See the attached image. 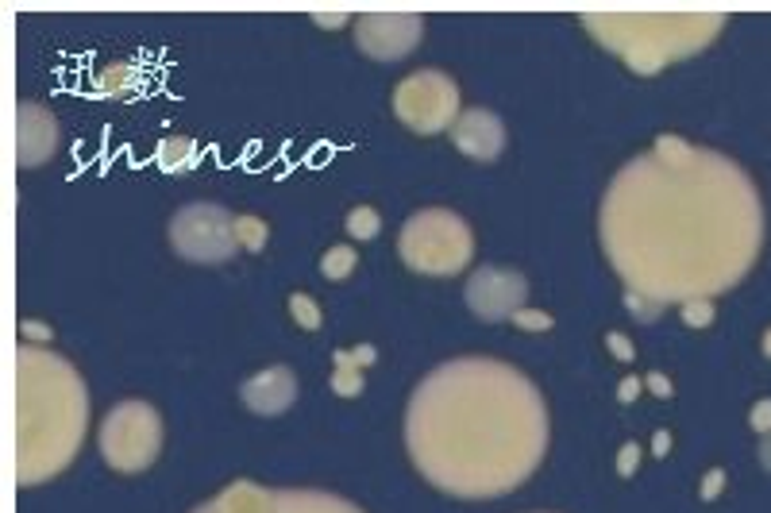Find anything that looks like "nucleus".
<instances>
[{"mask_svg":"<svg viewBox=\"0 0 771 513\" xmlns=\"http://www.w3.org/2000/svg\"><path fill=\"white\" fill-rule=\"evenodd\" d=\"M602 243L629 290L687 305L745 278L764 247V205L733 159L660 135L613 178Z\"/></svg>","mask_w":771,"mask_h":513,"instance_id":"1","label":"nucleus"},{"mask_svg":"<svg viewBox=\"0 0 771 513\" xmlns=\"http://www.w3.org/2000/svg\"><path fill=\"white\" fill-rule=\"evenodd\" d=\"M405 444L432 486L494 498L529 479L548 448V409L521 371L498 359H452L417 386Z\"/></svg>","mask_w":771,"mask_h":513,"instance_id":"2","label":"nucleus"},{"mask_svg":"<svg viewBox=\"0 0 771 513\" xmlns=\"http://www.w3.org/2000/svg\"><path fill=\"white\" fill-rule=\"evenodd\" d=\"M12 378V471L20 486H35L54 479L81 448L89 398L78 371L35 344L16 348Z\"/></svg>","mask_w":771,"mask_h":513,"instance_id":"3","label":"nucleus"},{"mask_svg":"<svg viewBox=\"0 0 771 513\" xmlns=\"http://www.w3.org/2000/svg\"><path fill=\"white\" fill-rule=\"evenodd\" d=\"M721 16H586V31L606 43L613 54H621L625 66L637 74H656L667 62H679L687 54H698L721 31Z\"/></svg>","mask_w":771,"mask_h":513,"instance_id":"4","label":"nucleus"},{"mask_svg":"<svg viewBox=\"0 0 771 513\" xmlns=\"http://www.w3.org/2000/svg\"><path fill=\"white\" fill-rule=\"evenodd\" d=\"M471 251H475L471 228L452 209H421L401 224L398 255L417 274L452 278L471 263Z\"/></svg>","mask_w":771,"mask_h":513,"instance_id":"5","label":"nucleus"},{"mask_svg":"<svg viewBox=\"0 0 771 513\" xmlns=\"http://www.w3.org/2000/svg\"><path fill=\"white\" fill-rule=\"evenodd\" d=\"M162 448V417L147 402H120L101 425V456L108 467L135 475L147 471Z\"/></svg>","mask_w":771,"mask_h":513,"instance_id":"6","label":"nucleus"},{"mask_svg":"<svg viewBox=\"0 0 771 513\" xmlns=\"http://www.w3.org/2000/svg\"><path fill=\"white\" fill-rule=\"evenodd\" d=\"M170 243L189 263H201V267L228 263L236 255V247H240L236 216L213 205V201H193L186 209H178L174 220H170Z\"/></svg>","mask_w":771,"mask_h":513,"instance_id":"7","label":"nucleus"},{"mask_svg":"<svg viewBox=\"0 0 771 513\" xmlns=\"http://www.w3.org/2000/svg\"><path fill=\"white\" fill-rule=\"evenodd\" d=\"M394 112L417 135H436L459 120V85L440 70H417L394 89Z\"/></svg>","mask_w":771,"mask_h":513,"instance_id":"8","label":"nucleus"},{"mask_svg":"<svg viewBox=\"0 0 771 513\" xmlns=\"http://www.w3.org/2000/svg\"><path fill=\"white\" fill-rule=\"evenodd\" d=\"M193 513H363L336 494L320 490H270L259 483H232Z\"/></svg>","mask_w":771,"mask_h":513,"instance_id":"9","label":"nucleus"},{"mask_svg":"<svg viewBox=\"0 0 771 513\" xmlns=\"http://www.w3.org/2000/svg\"><path fill=\"white\" fill-rule=\"evenodd\" d=\"M467 309L479 321H513L525 309L529 282L513 267H479L467 278Z\"/></svg>","mask_w":771,"mask_h":513,"instance_id":"10","label":"nucleus"},{"mask_svg":"<svg viewBox=\"0 0 771 513\" xmlns=\"http://www.w3.org/2000/svg\"><path fill=\"white\" fill-rule=\"evenodd\" d=\"M421 35H425V20L413 12H371V16H359L355 24V39L374 62L405 58L421 43Z\"/></svg>","mask_w":771,"mask_h":513,"instance_id":"11","label":"nucleus"},{"mask_svg":"<svg viewBox=\"0 0 771 513\" xmlns=\"http://www.w3.org/2000/svg\"><path fill=\"white\" fill-rule=\"evenodd\" d=\"M58 151V120L51 108L20 101L16 105V166H39Z\"/></svg>","mask_w":771,"mask_h":513,"instance_id":"12","label":"nucleus"},{"mask_svg":"<svg viewBox=\"0 0 771 513\" xmlns=\"http://www.w3.org/2000/svg\"><path fill=\"white\" fill-rule=\"evenodd\" d=\"M452 143L467 155V159L490 162L502 155L506 147V124L490 112V108H471L455 120L452 128Z\"/></svg>","mask_w":771,"mask_h":513,"instance_id":"13","label":"nucleus"},{"mask_svg":"<svg viewBox=\"0 0 771 513\" xmlns=\"http://www.w3.org/2000/svg\"><path fill=\"white\" fill-rule=\"evenodd\" d=\"M240 398L259 417H278L297 402V378L290 367H266L240 386Z\"/></svg>","mask_w":771,"mask_h":513,"instance_id":"14","label":"nucleus"},{"mask_svg":"<svg viewBox=\"0 0 771 513\" xmlns=\"http://www.w3.org/2000/svg\"><path fill=\"white\" fill-rule=\"evenodd\" d=\"M155 162H159L166 174H186V170H193V166L201 162V151H197V143H193V139L174 135V139H162L159 143Z\"/></svg>","mask_w":771,"mask_h":513,"instance_id":"15","label":"nucleus"},{"mask_svg":"<svg viewBox=\"0 0 771 513\" xmlns=\"http://www.w3.org/2000/svg\"><path fill=\"white\" fill-rule=\"evenodd\" d=\"M355 267H359V255H355V247H347V243L328 247V251H324V259H320V274H324V278H332V282H344Z\"/></svg>","mask_w":771,"mask_h":513,"instance_id":"16","label":"nucleus"},{"mask_svg":"<svg viewBox=\"0 0 771 513\" xmlns=\"http://www.w3.org/2000/svg\"><path fill=\"white\" fill-rule=\"evenodd\" d=\"M344 228H347V236H355V240L367 243L382 232V216H378V209H371V205H355V209L347 213Z\"/></svg>","mask_w":771,"mask_h":513,"instance_id":"17","label":"nucleus"},{"mask_svg":"<svg viewBox=\"0 0 771 513\" xmlns=\"http://www.w3.org/2000/svg\"><path fill=\"white\" fill-rule=\"evenodd\" d=\"M97 81H101V89H105V93H112V97H128V93H135V89H139V70H135V66H128V62H120V66H108V70Z\"/></svg>","mask_w":771,"mask_h":513,"instance_id":"18","label":"nucleus"},{"mask_svg":"<svg viewBox=\"0 0 771 513\" xmlns=\"http://www.w3.org/2000/svg\"><path fill=\"white\" fill-rule=\"evenodd\" d=\"M236 240H240V247H247V251H263L266 240H270V228H266V220H259V216H236Z\"/></svg>","mask_w":771,"mask_h":513,"instance_id":"19","label":"nucleus"},{"mask_svg":"<svg viewBox=\"0 0 771 513\" xmlns=\"http://www.w3.org/2000/svg\"><path fill=\"white\" fill-rule=\"evenodd\" d=\"M336 371H363V367H371L374 359H378V348L374 344H359V348H340L336 355Z\"/></svg>","mask_w":771,"mask_h":513,"instance_id":"20","label":"nucleus"},{"mask_svg":"<svg viewBox=\"0 0 771 513\" xmlns=\"http://www.w3.org/2000/svg\"><path fill=\"white\" fill-rule=\"evenodd\" d=\"M290 313H293V321L301 324L305 332H317L320 328V305L309 294H293L290 297Z\"/></svg>","mask_w":771,"mask_h":513,"instance_id":"21","label":"nucleus"},{"mask_svg":"<svg viewBox=\"0 0 771 513\" xmlns=\"http://www.w3.org/2000/svg\"><path fill=\"white\" fill-rule=\"evenodd\" d=\"M625 309L637 317V321H644V324H652L660 313H664V301H656V297H644V294H637V290H629L625 294Z\"/></svg>","mask_w":771,"mask_h":513,"instance_id":"22","label":"nucleus"},{"mask_svg":"<svg viewBox=\"0 0 771 513\" xmlns=\"http://www.w3.org/2000/svg\"><path fill=\"white\" fill-rule=\"evenodd\" d=\"M683 321L691 324V328H706V324L714 321V301H710V297L687 301V305H683Z\"/></svg>","mask_w":771,"mask_h":513,"instance_id":"23","label":"nucleus"},{"mask_svg":"<svg viewBox=\"0 0 771 513\" xmlns=\"http://www.w3.org/2000/svg\"><path fill=\"white\" fill-rule=\"evenodd\" d=\"M332 390L340 398H359L363 394V371H332Z\"/></svg>","mask_w":771,"mask_h":513,"instance_id":"24","label":"nucleus"},{"mask_svg":"<svg viewBox=\"0 0 771 513\" xmlns=\"http://www.w3.org/2000/svg\"><path fill=\"white\" fill-rule=\"evenodd\" d=\"M513 324H517V328H525V332H548V328H552L556 321H552L548 313H536V309H521V313L513 317Z\"/></svg>","mask_w":771,"mask_h":513,"instance_id":"25","label":"nucleus"},{"mask_svg":"<svg viewBox=\"0 0 771 513\" xmlns=\"http://www.w3.org/2000/svg\"><path fill=\"white\" fill-rule=\"evenodd\" d=\"M606 344H610L613 359H621V363H633V359H637V348H633V340H629L625 332H610Z\"/></svg>","mask_w":771,"mask_h":513,"instance_id":"26","label":"nucleus"},{"mask_svg":"<svg viewBox=\"0 0 771 513\" xmlns=\"http://www.w3.org/2000/svg\"><path fill=\"white\" fill-rule=\"evenodd\" d=\"M637 467H640V444H625V448H621V456H617V475H621V479H629Z\"/></svg>","mask_w":771,"mask_h":513,"instance_id":"27","label":"nucleus"},{"mask_svg":"<svg viewBox=\"0 0 771 513\" xmlns=\"http://www.w3.org/2000/svg\"><path fill=\"white\" fill-rule=\"evenodd\" d=\"M20 332H24L27 340H51V328H47V324H39V321H24L20 324Z\"/></svg>","mask_w":771,"mask_h":513,"instance_id":"28","label":"nucleus"},{"mask_svg":"<svg viewBox=\"0 0 771 513\" xmlns=\"http://www.w3.org/2000/svg\"><path fill=\"white\" fill-rule=\"evenodd\" d=\"M640 386H644L640 378H625V382H621V390H617V398H621V402H637Z\"/></svg>","mask_w":771,"mask_h":513,"instance_id":"29","label":"nucleus"},{"mask_svg":"<svg viewBox=\"0 0 771 513\" xmlns=\"http://www.w3.org/2000/svg\"><path fill=\"white\" fill-rule=\"evenodd\" d=\"M721 483H725V471H710L706 483H702V498H718Z\"/></svg>","mask_w":771,"mask_h":513,"instance_id":"30","label":"nucleus"},{"mask_svg":"<svg viewBox=\"0 0 771 513\" xmlns=\"http://www.w3.org/2000/svg\"><path fill=\"white\" fill-rule=\"evenodd\" d=\"M752 425H756V429H771V402L752 409Z\"/></svg>","mask_w":771,"mask_h":513,"instance_id":"31","label":"nucleus"},{"mask_svg":"<svg viewBox=\"0 0 771 513\" xmlns=\"http://www.w3.org/2000/svg\"><path fill=\"white\" fill-rule=\"evenodd\" d=\"M644 386H652V394H660V398H671V382H667L664 375H648Z\"/></svg>","mask_w":771,"mask_h":513,"instance_id":"32","label":"nucleus"},{"mask_svg":"<svg viewBox=\"0 0 771 513\" xmlns=\"http://www.w3.org/2000/svg\"><path fill=\"white\" fill-rule=\"evenodd\" d=\"M313 20H317L320 27H344L347 16H344V12H317Z\"/></svg>","mask_w":771,"mask_h":513,"instance_id":"33","label":"nucleus"},{"mask_svg":"<svg viewBox=\"0 0 771 513\" xmlns=\"http://www.w3.org/2000/svg\"><path fill=\"white\" fill-rule=\"evenodd\" d=\"M652 448H656V456H667V448H671V436H667V432H656Z\"/></svg>","mask_w":771,"mask_h":513,"instance_id":"34","label":"nucleus"},{"mask_svg":"<svg viewBox=\"0 0 771 513\" xmlns=\"http://www.w3.org/2000/svg\"><path fill=\"white\" fill-rule=\"evenodd\" d=\"M764 463L771 467V440H768V448H764Z\"/></svg>","mask_w":771,"mask_h":513,"instance_id":"35","label":"nucleus"},{"mask_svg":"<svg viewBox=\"0 0 771 513\" xmlns=\"http://www.w3.org/2000/svg\"><path fill=\"white\" fill-rule=\"evenodd\" d=\"M764 351H768V355H771V332H768V340H764Z\"/></svg>","mask_w":771,"mask_h":513,"instance_id":"36","label":"nucleus"}]
</instances>
